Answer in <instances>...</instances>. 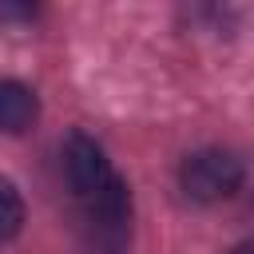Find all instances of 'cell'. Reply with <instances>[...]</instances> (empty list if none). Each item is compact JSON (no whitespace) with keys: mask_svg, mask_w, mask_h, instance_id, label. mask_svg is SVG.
<instances>
[{"mask_svg":"<svg viewBox=\"0 0 254 254\" xmlns=\"http://www.w3.org/2000/svg\"><path fill=\"white\" fill-rule=\"evenodd\" d=\"M64 179H67V187H71V198L79 202V198L103 190L107 183H115L119 175L111 171V163H107V155L99 151V143L75 131V135H67V143H64Z\"/></svg>","mask_w":254,"mask_h":254,"instance_id":"3","label":"cell"},{"mask_svg":"<svg viewBox=\"0 0 254 254\" xmlns=\"http://www.w3.org/2000/svg\"><path fill=\"white\" fill-rule=\"evenodd\" d=\"M79 206V242L87 254H127L131 242V190L123 179L75 202Z\"/></svg>","mask_w":254,"mask_h":254,"instance_id":"1","label":"cell"},{"mask_svg":"<svg viewBox=\"0 0 254 254\" xmlns=\"http://www.w3.org/2000/svg\"><path fill=\"white\" fill-rule=\"evenodd\" d=\"M230 254H254V242H242V246H234Z\"/></svg>","mask_w":254,"mask_h":254,"instance_id":"6","label":"cell"},{"mask_svg":"<svg viewBox=\"0 0 254 254\" xmlns=\"http://www.w3.org/2000/svg\"><path fill=\"white\" fill-rule=\"evenodd\" d=\"M24 226V198L20 190L0 175V242H12Z\"/></svg>","mask_w":254,"mask_h":254,"instance_id":"5","label":"cell"},{"mask_svg":"<svg viewBox=\"0 0 254 254\" xmlns=\"http://www.w3.org/2000/svg\"><path fill=\"white\" fill-rule=\"evenodd\" d=\"M40 103L32 95V87L16 83V79H0V131L4 135H20L36 123Z\"/></svg>","mask_w":254,"mask_h":254,"instance_id":"4","label":"cell"},{"mask_svg":"<svg viewBox=\"0 0 254 254\" xmlns=\"http://www.w3.org/2000/svg\"><path fill=\"white\" fill-rule=\"evenodd\" d=\"M179 183L194 202H218L230 198L242 187V159L222 151V147H206L183 159L179 167Z\"/></svg>","mask_w":254,"mask_h":254,"instance_id":"2","label":"cell"}]
</instances>
